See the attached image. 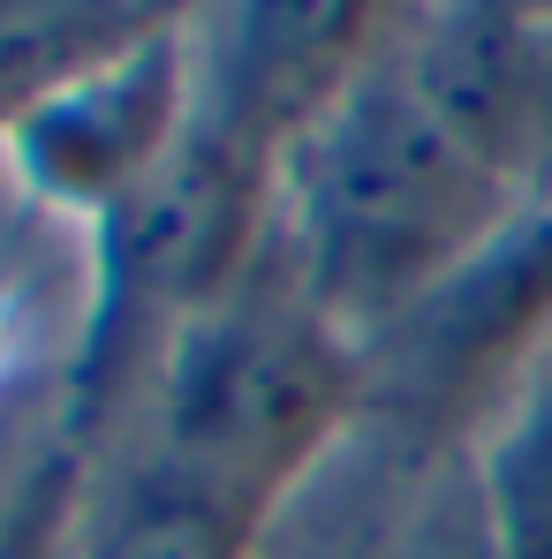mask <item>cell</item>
Instances as JSON below:
<instances>
[{
  "label": "cell",
  "mask_w": 552,
  "mask_h": 559,
  "mask_svg": "<svg viewBox=\"0 0 552 559\" xmlns=\"http://www.w3.org/2000/svg\"><path fill=\"white\" fill-rule=\"evenodd\" d=\"M409 31V8H401ZM371 61L280 152L273 258L356 348L492 250L530 204L500 182L409 76V46Z\"/></svg>",
  "instance_id": "obj_1"
},
{
  "label": "cell",
  "mask_w": 552,
  "mask_h": 559,
  "mask_svg": "<svg viewBox=\"0 0 552 559\" xmlns=\"http://www.w3.org/2000/svg\"><path fill=\"white\" fill-rule=\"evenodd\" d=\"M77 559H258L266 514L220 491L144 431H77Z\"/></svg>",
  "instance_id": "obj_7"
},
{
  "label": "cell",
  "mask_w": 552,
  "mask_h": 559,
  "mask_svg": "<svg viewBox=\"0 0 552 559\" xmlns=\"http://www.w3.org/2000/svg\"><path fill=\"white\" fill-rule=\"evenodd\" d=\"M378 559H507L492 522H484V499H477V476L469 462H455L447 476H432V491L409 507V522L378 545Z\"/></svg>",
  "instance_id": "obj_11"
},
{
  "label": "cell",
  "mask_w": 552,
  "mask_h": 559,
  "mask_svg": "<svg viewBox=\"0 0 552 559\" xmlns=\"http://www.w3.org/2000/svg\"><path fill=\"white\" fill-rule=\"evenodd\" d=\"M77 476H84V447L69 424V439L0 507V559H77Z\"/></svg>",
  "instance_id": "obj_10"
},
{
  "label": "cell",
  "mask_w": 552,
  "mask_h": 559,
  "mask_svg": "<svg viewBox=\"0 0 552 559\" xmlns=\"http://www.w3.org/2000/svg\"><path fill=\"white\" fill-rule=\"evenodd\" d=\"M69 356H38L15 378H0V507L23 491L31 468L69 439Z\"/></svg>",
  "instance_id": "obj_9"
},
{
  "label": "cell",
  "mask_w": 552,
  "mask_h": 559,
  "mask_svg": "<svg viewBox=\"0 0 552 559\" xmlns=\"http://www.w3.org/2000/svg\"><path fill=\"white\" fill-rule=\"evenodd\" d=\"M484 522L507 559H552V348L469 454Z\"/></svg>",
  "instance_id": "obj_8"
},
{
  "label": "cell",
  "mask_w": 552,
  "mask_h": 559,
  "mask_svg": "<svg viewBox=\"0 0 552 559\" xmlns=\"http://www.w3.org/2000/svg\"><path fill=\"white\" fill-rule=\"evenodd\" d=\"M409 76L515 189L552 204V8H409Z\"/></svg>",
  "instance_id": "obj_6"
},
{
  "label": "cell",
  "mask_w": 552,
  "mask_h": 559,
  "mask_svg": "<svg viewBox=\"0 0 552 559\" xmlns=\"http://www.w3.org/2000/svg\"><path fill=\"white\" fill-rule=\"evenodd\" d=\"M77 341H38L31 325H23V302H15V280H0V378H15L23 364H38V356H69Z\"/></svg>",
  "instance_id": "obj_12"
},
{
  "label": "cell",
  "mask_w": 552,
  "mask_h": 559,
  "mask_svg": "<svg viewBox=\"0 0 552 559\" xmlns=\"http://www.w3.org/2000/svg\"><path fill=\"white\" fill-rule=\"evenodd\" d=\"M189 121V15H167L114 61L69 76L0 136V175L31 212L69 219L77 242L144 182Z\"/></svg>",
  "instance_id": "obj_4"
},
{
  "label": "cell",
  "mask_w": 552,
  "mask_h": 559,
  "mask_svg": "<svg viewBox=\"0 0 552 559\" xmlns=\"http://www.w3.org/2000/svg\"><path fill=\"white\" fill-rule=\"evenodd\" d=\"M356 341L310 310V295L280 273V258H266L227 302L189 318L98 424L77 431H144L160 454L189 462L273 522L280 499L303 476H318V462L356 431Z\"/></svg>",
  "instance_id": "obj_2"
},
{
  "label": "cell",
  "mask_w": 552,
  "mask_h": 559,
  "mask_svg": "<svg viewBox=\"0 0 552 559\" xmlns=\"http://www.w3.org/2000/svg\"><path fill=\"white\" fill-rule=\"evenodd\" d=\"M401 8L303 0V8H212L189 15V98L258 144L287 152L333 98L394 46Z\"/></svg>",
  "instance_id": "obj_5"
},
{
  "label": "cell",
  "mask_w": 552,
  "mask_h": 559,
  "mask_svg": "<svg viewBox=\"0 0 552 559\" xmlns=\"http://www.w3.org/2000/svg\"><path fill=\"white\" fill-rule=\"evenodd\" d=\"M552 348V204H530L492 250L364 341V424L409 462H469L492 416Z\"/></svg>",
  "instance_id": "obj_3"
}]
</instances>
